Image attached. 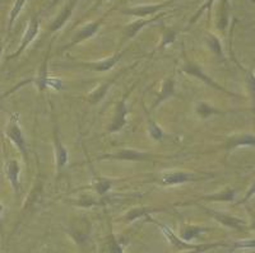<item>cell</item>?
<instances>
[{
	"label": "cell",
	"instance_id": "6da1fadb",
	"mask_svg": "<svg viewBox=\"0 0 255 253\" xmlns=\"http://www.w3.org/2000/svg\"><path fill=\"white\" fill-rule=\"evenodd\" d=\"M5 135L14 143V145L19 149V152L22 153V156L24 157V159H27L26 140H24L22 130H20L17 113H13V115L10 116V118H9L8 126H6L5 130Z\"/></svg>",
	"mask_w": 255,
	"mask_h": 253
},
{
	"label": "cell",
	"instance_id": "7a4b0ae2",
	"mask_svg": "<svg viewBox=\"0 0 255 253\" xmlns=\"http://www.w3.org/2000/svg\"><path fill=\"white\" fill-rule=\"evenodd\" d=\"M206 213H208L212 218L215 219L216 222L221 223L223 227L231 228V229L239 230V232H243V230H247L248 224L245 220L243 219L238 218V216L230 215V214H225V213H220V211H215L211 210L208 207H202Z\"/></svg>",
	"mask_w": 255,
	"mask_h": 253
},
{
	"label": "cell",
	"instance_id": "52a82bcc",
	"mask_svg": "<svg viewBox=\"0 0 255 253\" xmlns=\"http://www.w3.org/2000/svg\"><path fill=\"white\" fill-rule=\"evenodd\" d=\"M100 159H118V161H130V162H145L151 161L152 156L148 153L136 152V150L131 149H124L120 150L119 153L115 154H108V156L101 157Z\"/></svg>",
	"mask_w": 255,
	"mask_h": 253
},
{
	"label": "cell",
	"instance_id": "30bf717a",
	"mask_svg": "<svg viewBox=\"0 0 255 253\" xmlns=\"http://www.w3.org/2000/svg\"><path fill=\"white\" fill-rule=\"evenodd\" d=\"M240 147H255V135L253 134H239L230 136L223 145V149L230 152Z\"/></svg>",
	"mask_w": 255,
	"mask_h": 253
},
{
	"label": "cell",
	"instance_id": "603a6c76",
	"mask_svg": "<svg viewBox=\"0 0 255 253\" xmlns=\"http://www.w3.org/2000/svg\"><path fill=\"white\" fill-rule=\"evenodd\" d=\"M207 43H208L209 49H211V51L213 52L215 55H217V56H223V50H222V45H221V41L220 38L217 37L216 35H208V37H207Z\"/></svg>",
	"mask_w": 255,
	"mask_h": 253
},
{
	"label": "cell",
	"instance_id": "9a60e30c",
	"mask_svg": "<svg viewBox=\"0 0 255 253\" xmlns=\"http://www.w3.org/2000/svg\"><path fill=\"white\" fill-rule=\"evenodd\" d=\"M198 177H195L191 173L185 172H172V173H166L162 175V183L163 184H181L185 182L191 181H198Z\"/></svg>",
	"mask_w": 255,
	"mask_h": 253
},
{
	"label": "cell",
	"instance_id": "83f0119b",
	"mask_svg": "<svg viewBox=\"0 0 255 253\" xmlns=\"http://www.w3.org/2000/svg\"><path fill=\"white\" fill-rule=\"evenodd\" d=\"M175 38H176V31H174V29L171 28L163 29L162 41L159 43V49H163V47H166L167 45H170V43H174Z\"/></svg>",
	"mask_w": 255,
	"mask_h": 253
},
{
	"label": "cell",
	"instance_id": "ffe728a7",
	"mask_svg": "<svg viewBox=\"0 0 255 253\" xmlns=\"http://www.w3.org/2000/svg\"><path fill=\"white\" fill-rule=\"evenodd\" d=\"M55 154H56V166H58V169H61V168H63L68 162V152L67 149L64 148V145L61 144V141L58 135L55 136Z\"/></svg>",
	"mask_w": 255,
	"mask_h": 253
},
{
	"label": "cell",
	"instance_id": "5bb4252c",
	"mask_svg": "<svg viewBox=\"0 0 255 253\" xmlns=\"http://www.w3.org/2000/svg\"><path fill=\"white\" fill-rule=\"evenodd\" d=\"M19 164L17 161L12 159L8 161L5 164V174L6 178L9 179L10 184H12L13 190H14L15 195L20 193V184H19Z\"/></svg>",
	"mask_w": 255,
	"mask_h": 253
},
{
	"label": "cell",
	"instance_id": "7c38bea8",
	"mask_svg": "<svg viewBox=\"0 0 255 253\" xmlns=\"http://www.w3.org/2000/svg\"><path fill=\"white\" fill-rule=\"evenodd\" d=\"M163 15H165V13H161V14L158 15H153V17L149 18V19H139L133 22L131 24H128L127 28L124 29V40H130V38H133L134 36H135L139 31H142L145 26L153 23L157 19L162 18Z\"/></svg>",
	"mask_w": 255,
	"mask_h": 253
},
{
	"label": "cell",
	"instance_id": "5b68a950",
	"mask_svg": "<svg viewBox=\"0 0 255 253\" xmlns=\"http://www.w3.org/2000/svg\"><path fill=\"white\" fill-rule=\"evenodd\" d=\"M183 70L186 73V74L189 75H193V77H195V78L200 79V81H203L204 83L208 84V85H211L212 88H215V89L217 90H221V92L226 93V94H230V95H235V97H238V94H235V93L230 92V90H227L226 88H223V86H221L220 84L216 83L213 79L211 78V77H208V75H206L203 73V70L200 69V67H198V65H195V64L193 63H186L185 65L183 67Z\"/></svg>",
	"mask_w": 255,
	"mask_h": 253
},
{
	"label": "cell",
	"instance_id": "8992f818",
	"mask_svg": "<svg viewBox=\"0 0 255 253\" xmlns=\"http://www.w3.org/2000/svg\"><path fill=\"white\" fill-rule=\"evenodd\" d=\"M106 15H108V13H106V14H105L102 18H100V19L95 20V22L87 24V26H84L83 28L81 29V31L77 32V35L74 36V38H73L72 42L68 43L67 46H64L63 50L69 49V47L74 46V45H77V43L82 42V41H84V40H88V38H91L92 36H95L96 32L99 31L100 26H101V23L104 22V19H105V17H106Z\"/></svg>",
	"mask_w": 255,
	"mask_h": 253
},
{
	"label": "cell",
	"instance_id": "4dcf8cb0",
	"mask_svg": "<svg viewBox=\"0 0 255 253\" xmlns=\"http://www.w3.org/2000/svg\"><path fill=\"white\" fill-rule=\"evenodd\" d=\"M149 135L157 141H161L163 139V133L162 130L159 129L158 125L154 122V121L149 120Z\"/></svg>",
	"mask_w": 255,
	"mask_h": 253
},
{
	"label": "cell",
	"instance_id": "ac0fdd59",
	"mask_svg": "<svg viewBox=\"0 0 255 253\" xmlns=\"http://www.w3.org/2000/svg\"><path fill=\"white\" fill-rule=\"evenodd\" d=\"M174 94H175L174 79H172V78L166 79L165 83H163L162 90H161V93H159V94H158V98H157V101L154 102L153 108L157 106V104L161 103V102H163V101H165V99H167V98L172 97V95H174Z\"/></svg>",
	"mask_w": 255,
	"mask_h": 253
},
{
	"label": "cell",
	"instance_id": "836d02e7",
	"mask_svg": "<svg viewBox=\"0 0 255 253\" xmlns=\"http://www.w3.org/2000/svg\"><path fill=\"white\" fill-rule=\"evenodd\" d=\"M213 3H215V0H206L203 5L200 6L199 10H198V12L195 13L194 18H193V19H191V20H193V22H194V20H197L198 18L200 17V14H202V13L204 12V10H207V12H208V14H209V17H211V9H212V5H213Z\"/></svg>",
	"mask_w": 255,
	"mask_h": 253
},
{
	"label": "cell",
	"instance_id": "4316f807",
	"mask_svg": "<svg viewBox=\"0 0 255 253\" xmlns=\"http://www.w3.org/2000/svg\"><path fill=\"white\" fill-rule=\"evenodd\" d=\"M229 247L234 252L236 250H250V248H255V239H241V241L234 242Z\"/></svg>",
	"mask_w": 255,
	"mask_h": 253
},
{
	"label": "cell",
	"instance_id": "d4e9b609",
	"mask_svg": "<svg viewBox=\"0 0 255 253\" xmlns=\"http://www.w3.org/2000/svg\"><path fill=\"white\" fill-rule=\"evenodd\" d=\"M229 246L230 245H227V243H222V242H217V243H204V245H199V247L194 248V250H189L183 253H204L209 250H213V248L229 247Z\"/></svg>",
	"mask_w": 255,
	"mask_h": 253
},
{
	"label": "cell",
	"instance_id": "f1b7e54d",
	"mask_svg": "<svg viewBox=\"0 0 255 253\" xmlns=\"http://www.w3.org/2000/svg\"><path fill=\"white\" fill-rule=\"evenodd\" d=\"M110 84L111 83H105L104 85L99 86V89H96L95 92L90 95V101L92 102V103H97V102L101 101L102 98L105 97V94H106V92H108Z\"/></svg>",
	"mask_w": 255,
	"mask_h": 253
},
{
	"label": "cell",
	"instance_id": "e575fe53",
	"mask_svg": "<svg viewBox=\"0 0 255 253\" xmlns=\"http://www.w3.org/2000/svg\"><path fill=\"white\" fill-rule=\"evenodd\" d=\"M253 196H255V182L254 183L252 184V186L249 187V190H248V192L245 193V196H244V199L243 200H240V201L238 202L239 205H241V204H247L248 201H249L250 199H252Z\"/></svg>",
	"mask_w": 255,
	"mask_h": 253
},
{
	"label": "cell",
	"instance_id": "4fadbf2b",
	"mask_svg": "<svg viewBox=\"0 0 255 253\" xmlns=\"http://www.w3.org/2000/svg\"><path fill=\"white\" fill-rule=\"evenodd\" d=\"M123 55H124V51L119 52V54L114 55L111 58L106 59L104 61H100V63H91V64H79L82 67L87 68V69L93 70V72H108V70L113 69L116 65V63H119L122 60Z\"/></svg>",
	"mask_w": 255,
	"mask_h": 253
},
{
	"label": "cell",
	"instance_id": "44dd1931",
	"mask_svg": "<svg viewBox=\"0 0 255 253\" xmlns=\"http://www.w3.org/2000/svg\"><path fill=\"white\" fill-rule=\"evenodd\" d=\"M157 211H163V209H149V207H138V209H133L131 211L125 215V222L131 223L136 219L142 218V216L148 215V214L151 213H157Z\"/></svg>",
	"mask_w": 255,
	"mask_h": 253
},
{
	"label": "cell",
	"instance_id": "ba28073f",
	"mask_svg": "<svg viewBox=\"0 0 255 253\" xmlns=\"http://www.w3.org/2000/svg\"><path fill=\"white\" fill-rule=\"evenodd\" d=\"M149 222L154 223L156 225H158V228H161V230H162V233L165 234L166 238L168 239V242L171 243L172 247L175 248V250H194V248L199 247V245H191V243H189V242H185L184 239H180L179 237L176 236V234L172 232L171 229L168 227H166V225L163 224H159L158 222H156V220H152V219H148Z\"/></svg>",
	"mask_w": 255,
	"mask_h": 253
},
{
	"label": "cell",
	"instance_id": "ab89813d",
	"mask_svg": "<svg viewBox=\"0 0 255 253\" xmlns=\"http://www.w3.org/2000/svg\"><path fill=\"white\" fill-rule=\"evenodd\" d=\"M1 50H3V49H1V46H0V54H1Z\"/></svg>",
	"mask_w": 255,
	"mask_h": 253
},
{
	"label": "cell",
	"instance_id": "8fae6325",
	"mask_svg": "<svg viewBox=\"0 0 255 253\" xmlns=\"http://www.w3.org/2000/svg\"><path fill=\"white\" fill-rule=\"evenodd\" d=\"M78 1H79V0H69V1H68L67 5L64 6L63 10L59 13L58 17L52 20V23L50 24V31H51V32L58 31V29H60L61 27L64 26V24L67 23L68 19L72 17L73 10H74V8H76V5H77V3H78Z\"/></svg>",
	"mask_w": 255,
	"mask_h": 253
},
{
	"label": "cell",
	"instance_id": "74e56055",
	"mask_svg": "<svg viewBox=\"0 0 255 253\" xmlns=\"http://www.w3.org/2000/svg\"><path fill=\"white\" fill-rule=\"evenodd\" d=\"M104 1H106V0H97V3H96V5H99V4L104 3Z\"/></svg>",
	"mask_w": 255,
	"mask_h": 253
},
{
	"label": "cell",
	"instance_id": "1f68e13d",
	"mask_svg": "<svg viewBox=\"0 0 255 253\" xmlns=\"http://www.w3.org/2000/svg\"><path fill=\"white\" fill-rule=\"evenodd\" d=\"M110 188H111V181H109V179L101 178L97 183H96V191H97L99 195L101 196H104L105 193L109 192Z\"/></svg>",
	"mask_w": 255,
	"mask_h": 253
},
{
	"label": "cell",
	"instance_id": "2e32d148",
	"mask_svg": "<svg viewBox=\"0 0 255 253\" xmlns=\"http://www.w3.org/2000/svg\"><path fill=\"white\" fill-rule=\"evenodd\" d=\"M236 193L238 190L227 187L222 192L213 193V195H207L202 197V200H207V201H218V202H231L236 199Z\"/></svg>",
	"mask_w": 255,
	"mask_h": 253
},
{
	"label": "cell",
	"instance_id": "cb8c5ba5",
	"mask_svg": "<svg viewBox=\"0 0 255 253\" xmlns=\"http://www.w3.org/2000/svg\"><path fill=\"white\" fill-rule=\"evenodd\" d=\"M197 112L200 117L207 118L212 115H218V113H225L223 111H220V109L215 108V107L209 106L207 103H199L197 107Z\"/></svg>",
	"mask_w": 255,
	"mask_h": 253
},
{
	"label": "cell",
	"instance_id": "f35d334b",
	"mask_svg": "<svg viewBox=\"0 0 255 253\" xmlns=\"http://www.w3.org/2000/svg\"><path fill=\"white\" fill-rule=\"evenodd\" d=\"M227 253H234V251H232V250H230L229 252H227Z\"/></svg>",
	"mask_w": 255,
	"mask_h": 253
},
{
	"label": "cell",
	"instance_id": "7402d4cb",
	"mask_svg": "<svg viewBox=\"0 0 255 253\" xmlns=\"http://www.w3.org/2000/svg\"><path fill=\"white\" fill-rule=\"evenodd\" d=\"M49 58V56H47ZM47 58L46 60L44 61L42 67H41L40 73H38L37 79L35 81V83L37 84L38 89L44 90L45 88H47V81H49V77H47Z\"/></svg>",
	"mask_w": 255,
	"mask_h": 253
},
{
	"label": "cell",
	"instance_id": "60d3db41",
	"mask_svg": "<svg viewBox=\"0 0 255 253\" xmlns=\"http://www.w3.org/2000/svg\"><path fill=\"white\" fill-rule=\"evenodd\" d=\"M249 1H253V3H255V0H249Z\"/></svg>",
	"mask_w": 255,
	"mask_h": 253
},
{
	"label": "cell",
	"instance_id": "277c9868",
	"mask_svg": "<svg viewBox=\"0 0 255 253\" xmlns=\"http://www.w3.org/2000/svg\"><path fill=\"white\" fill-rule=\"evenodd\" d=\"M40 22L41 20H40V15L38 14L33 15V17L31 18V20H29V23H28V28H27L26 33L23 35V38H22V41H20L19 49H18L14 54L10 55V56L8 58V60H12V59L19 56V55L24 51V49L28 46L29 43L35 40V37L38 33V29H40Z\"/></svg>",
	"mask_w": 255,
	"mask_h": 253
},
{
	"label": "cell",
	"instance_id": "8d00e7d4",
	"mask_svg": "<svg viewBox=\"0 0 255 253\" xmlns=\"http://www.w3.org/2000/svg\"><path fill=\"white\" fill-rule=\"evenodd\" d=\"M3 210H4L3 205L0 204V233H1V214H3Z\"/></svg>",
	"mask_w": 255,
	"mask_h": 253
},
{
	"label": "cell",
	"instance_id": "3957f363",
	"mask_svg": "<svg viewBox=\"0 0 255 253\" xmlns=\"http://www.w3.org/2000/svg\"><path fill=\"white\" fill-rule=\"evenodd\" d=\"M174 1L175 0H166V1L159 4H147V5L133 6V8L123 9L122 13L125 15H134V17H139V18H145L148 17V15L151 17V15L157 14L161 9L171 5Z\"/></svg>",
	"mask_w": 255,
	"mask_h": 253
},
{
	"label": "cell",
	"instance_id": "d590c367",
	"mask_svg": "<svg viewBox=\"0 0 255 253\" xmlns=\"http://www.w3.org/2000/svg\"><path fill=\"white\" fill-rule=\"evenodd\" d=\"M248 213H249L250 218H252V222H250L249 228L252 230H255V211L252 210V207H248Z\"/></svg>",
	"mask_w": 255,
	"mask_h": 253
},
{
	"label": "cell",
	"instance_id": "9c48e42d",
	"mask_svg": "<svg viewBox=\"0 0 255 253\" xmlns=\"http://www.w3.org/2000/svg\"><path fill=\"white\" fill-rule=\"evenodd\" d=\"M128 112H129V109H128L127 107V99L123 98L122 101L118 103V106H116V111L115 115H114L113 122H111L110 127H109V131H110V133L120 131V130L125 126V124H127Z\"/></svg>",
	"mask_w": 255,
	"mask_h": 253
},
{
	"label": "cell",
	"instance_id": "d6a6232c",
	"mask_svg": "<svg viewBox=\"0 0 255 253\" xmlns=\"http://www.w3.org/2000/svg\"><path fill=\"white\" fill-rule=\"evenodd\" d=\"M109 253H124L123 247L120 246V243L115 239V237L111 234L110 241H109Z\"/></svg>",
	"mask_w": 255,
	"mask_h": 253
},
{
	"label": "cell",
	"instance_id": "484cf974",
	"mask_svg": "<svg viewBox=\"0 0 255 253\" xmlns=\"http://www.w3.org/2000/svg\"><path fill=\"white\" fill-rule=\"evenodd\" d=\"M24 3H26V0H15L14 5H13L12 8V12H10V15H9V32L12 31V27H13V23H14V20L17 19L18 14L20 13V10H22V8H23Z\"/></svg>",
	"mask_w": 255,
	"mask_h": 253
},
{
	"label": "cell",
	"instance_id": "e0dca14e",
	"mask_svg": "<svg viewBox=\"0 0 255 253\" xmlns=\"http://www.w3.org/2000/svg\"><path fill=\"white\" fill-rule=\"evenodd\" d=\"M211 228H203V227H195V225H188L183 229L181 232V239H184L185 242H190L191 239L197 238L200 234L207 233L209 232Z\"/></svg>",
	"mask_w": 255,
	"mask_h": 253
},
{
	"label": "cell",
	"instance_id": "f546056e",
	"mask_svg": "<svg viewBox=\"0 0 255 253\" xmlns=\"http://www.w3.org/2000/svg\"><path fill=\"white\" fill-rule=\"evenodd\" d=\"M245 81H247L248 89H249L250 95H252V99L255 103V74L252 70L245 72Z\"/></svg>",
	"mask_w": 255,
	"mask_h": 253
},
{
	"label": "cell",
	"instance_id": "d6986e66",
	"mask_svg": "<svg viewBox=\"0 0 255 253\" xmlns=\"http://www.w3.org/2000/svg\"><path fill=\"white\" fill-rule=\"evenodd\" d=\"M227 26H229V0H222L220 4L217 28L220 31H225Z\"/></svg>",
	"mask_w": 255,
	"mask_h": 253
}]
</instances>
